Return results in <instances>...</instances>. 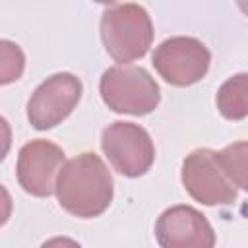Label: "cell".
I'll return each mask as SVG.
<instances>
[{"mask_svg":"<svg viewBox=\"0 0 248 248\" xmlns=\"http://www.w3.org/2000/svg\"><path fill=\"white\" fill-rule=\"evenodd\" d=\"M54 192L60 207L70 215L93 219L108 209L114 184L103 159L91 151H85L60 167Z\"/></svg>","mask_w":248,"mask_h":248,"instance_id":"6da1fadb","label":"cell"},{"mask_svg":"<svg viewBox=\"0 0 248 248\" xmlns=\"http://www.w3.org/2000/svg\"><path fill=\"white\" fill-rule=\"evenodd\" d=\"M101 41L108 56L118 64L140 60L153 43V23L140 4H120L101 16Z\"/></svg>","mask_w":248,"mask_h":248,"instance_id":"7a4b0ae2","label":"cell"},{"mask_svg":"<svg viewBox=\"0 0 248 248\" xmlns=\"http://www.w3.org/2000/svg\"><path fill=\"white\" fill-rule=\"evenodd\" d=\"M99 91L112 112L143 116L157 108L161 89L151 74L141 66L118 64L103 72Z\"/></svg>","mask_w":248,"mask_h":248,"instance_id":"3957f363","label":"cell"},{"mask_svg":"<svg viewBox=\"0 0 248 248\" xmlns=\"http://www.w3.org/2000/svg\"><path fill=\"white\" fill-rule=\"evenodd\" d=\"M180 178L192 200L203 205H229L238 198L236 184L213 149H196L186 155Z\"/></svg>","mask_w":248,"mask_h":248,"instance_id":"277c9868","label":"cell"},{"mask_svg":"<svg viewBox=\"0 0 248 248\" xmlns=\"http://www.w3.org/2000/svg\"><path fill=\"white\" fill-rule=\"evenodd\" d=\"M101 147L116 172L136 178L155 161V145L145 128L134 122H112L101 134Z\"/></svg>","mask_w":248,"mask_h":248,"instance_id":"5b68a950","label":"cell"},{"mask_svg":"<svg viewBox=\"0 0 248 248\" xmlns=\"http://www.w3.org/2000/svg\"><path fill=\"white\" fill-rule=\"evenodd\" d=\"M211 64L209 48L196 37L165 39L153 52L157 74L170 85L188 87L205 78Z\"/></svg>","mask_w":248,"mask_h":248,"instance_id":"8992f818","label":"cell"},{"mask_svg":"<svg viewBox=\"0 0 248 248\" xmlns=\"http://www.w3.org/2000/svg\"><path fill=\"white\" fill-rule=\"evenodd\" d=\"M83 93L79 78L68 72L46 78L27 101V120L35 130H50L62 124L78 107Z\"/></svg>","mask_w":248,"mask_h":248,"instance_id":"52a82bcc","label":"cell"},{"mask_svg":"<svg viewBox=\"0 0 248 248\" xmlns=\"http://www.w3.org/2000/svg\"><path fill=\"white\" fill-rule=\"evenodd\" d=\"M64 151L48 140L27 141L17 155L16 174L19 186L37 198H48L54 192V182L64 165Z\"/></svg>","mask_w":248,"mask_h":248,"instance_id":"ba28073f","label":"cell"},{"mask_svg":"<svg viewBox=\"0 0 248 248\" xmlns=\"http://www.w3.org/2000/svg\"><path fill=\"white\" fill-rule=\"evenodd\" d=\"M155 236L163 248H211L215 232L203 213L192 205H172L155 223Z\"/></svg>","mask_w":248,"mask_h":248,"instance_id":"9c48e42d","label":"cell"},{"mask_svg":"<svg viewBox=\"0 0 248 248\" xmlns=\"http://www.w3.org/2000/svg\"><path fill=\"white\" fill-rule=\"evenodd\" d=\"M248 76L229 78L217 91V108L227 120H242L248 114Z\"/></svg>","mask_w":248,"mask_h":248,"instance_id":"30bf717a","label":"cell"},{"mask_svg":"<svg viewBox=\"0 0 248 248\" xmlns=\"http://www.w3.org/2000/svg\"><path fill=\"white\" fill-rule=\"evenodd\" d=\"M25 54L14 41L0 39V85H10L23 76Z\"/></svg>","mask_w":248,"mask_h":248,"instance_id":"8fae6325","label":"cell"},{"mask_svg":"<svg viewBox=\"0 0 248 248\" xmlns=\"http://www.w3.org/2000/svg\"><path fill=\"white\" fill-rule=\"evenodd\" d=\"M231 180L236 184L238 190H246V153H248V143L246 141H236L232 145H227L225 149L217 151Z\"/></svg>","mask_w":248,"mask_h":248,"instance_id":"7c38bea8","label":"cell"},{"mask_svg":"<svg viewBox=\"0 0 248 248\" xmlns=\"http://www.w3.org/2000/svg\"><path fill=\"white\" fill-rule=\"evenodd\" d=\"M12 147V128L4 116H0V163L6 159Z\"/></svg>","mask_w":248,"mask_h":248,"instance_id":"4fadbf2b","label":"cell"},{"mask_svg":"<svg viewBox=\"0 0 248 248\" xmlns=\"http://www.w3.org/2000/svg\"><path fill=\"white\" fill-rule=\"evenodd\" d=\"M12 209H14V202L10 192L0 184V227L6 225V221L12 217Z\"/></svg>","mask_w":248,"mask_h":248,"instance_id":"5bb4252c","label":"cell"},{"mask_svg":"<svg viewBox=\"0 0 248 248\" xmlns=\"http://www.w3.org/2000/svg\"><path fill=\"white\" fill-rule=\"evenodd\" d=\"M93 2H99V4H107L108 6V4H116L118 0H93Z\"/></svg>","mask_w":248,"mask_h":248,"instance_id":"9a60e30c","label":"cell"}]
</instances>
